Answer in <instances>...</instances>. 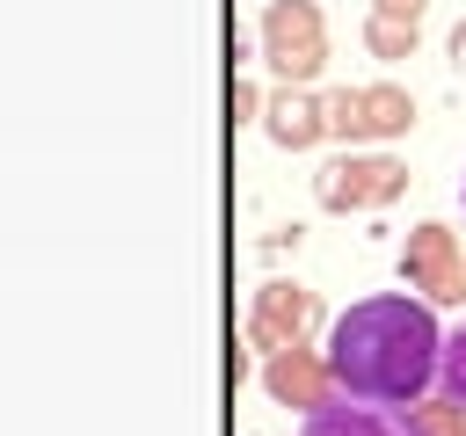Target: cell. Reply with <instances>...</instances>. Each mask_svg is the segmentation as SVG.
Returning <instances> with one entry per match:
<instances>
[{
    "label": "cell",
    "instance_id": "8fae6325",
    "mask_svg": "<svg viewBox=\"0 0 466 436\" xmlns=\"http://www.w3.org/2000/svg\"><path fill=\"white\" fill-rule=\"evenodd\" d=\"M400 414H408L415 436H466V407H459L451 392H422V400L400 407Z\"/></svg>",
    "mask_w": 466,
    "mask_h": 436
},
{
    "label": "cell",
    "instance_id": "7c38bea8",
    "mask_svg": "<svg viewBox=\"0 0 466 436\" xmlns=\"http://www.w3.org/2000/svg\"><path fill=\"white\" fill-rule=\"evenodd\" d=\"M320 109H328V138H342V145L371 138V131H364V87H328Z\"/></svg>",
    "mask_w": 466,
    "mask_h": 436
},
{
    "label": "cell",
    "instance_id": "2e32d148",
    "mask_svg": "<svg viewBox=\"0 0 466 436\" xmlns=\"http://www.w3.org/2000/svg\"><path fill=\"white\" fill-rule=\"evenodd\" d=\"M451 73H466V15H459V29H451Z\"/></svg>",
    "mask_w": 466,
    "mask_h": 436
},
{
    "label": "cell",
    "instance_id": "30bf717a",
    "mask_svg": "<svg viewBox=\"0 0 466 436\" xmlns=\"http://www.w3.org/2000/svg\"><path fill=\"white\" fill-rule=\"evenodd\" d=\"M415 36H422V22H393V15H371V22H364V51H371L379 65L415 58Z\"/></svg>",
    "mask_w": 466,
    "mask_h": 436
},
{
    "label": "cell",
    "instance_id": "ac0fdd59",
    "mask_svg": "<svg viewBox=\"0 0 466 436\" xmlns=\"http://www.w3.org/2000/svg\"><path fill=\"white\" fill-rule=\"evenodd\" d=\"M459 196H466V174H459Z\"/></svg>",
    "mask_w": 466,
    "mask_h": 436
},
{
    "label": "cell",
    "instance_id": "277c9868",
    "mask_svg": "<svg viewBox=\"0 0 466 436\" xmlns=\"http://www.w3.org/2000/svg\"><path fill=\"white\" fill-rule=\"evenodd\" d=\"M459 240H451V225H415L408 233V247H400V283L408 291H422L430 305H459Z\"/></svg>",
    "mask_w": 466,
    "mask_h": 436
},
{
    "label": "cell",
    "instance_id": "52a82bcc",
    "mask_svg": "<svg viewBox=\"0 0 466 436\" xmlns=\"http://www.w3.org/2000/svg\"><path fill=\"white\" fill-rule=\"evenodd\" d=\"M299 436H415V429H408V414H393V407H371V400L335 392V400L306 407V429H299Z\"/></svg>",
    "mask_w": 466,
    "mask_h": 436
},
{
    "label": "cell",
    "instance_id": "9c48e42d",
    "mask_svg": "<svg viewBox=\"0 0 466 436\" xmlns=\"http://www.w3.org/2000/svg\"><path fill=\"white\" fill-rule=\"evenodd\" d=\"M408 124H415V94H408V87H393V80L364 87V131H371V138H400Z\"/></svg>",
    "mask_w": 466,
    "mask_h": 436
},
{
    "label": "cell",
    "instance_id": "5b68a950",
    "mask_svg": "<svg viewBox=\"0 0 466 436\" xmlns=\"http://www.w3.org/2000/svg\"><path fill=\"white\" fill-rule=\"evenodd\" d=\"M313 320H320V298H313L306 283H262V291H255V312H248V342H255L262 356H277V349H291Z\"/></svg>",
    "mask_w": 466,
    "mask_h": 436
},
{
    "label": "cell",
    "instance_id": "ba28073f",
    "mask_svg": "<svg viewBox=\"0 0 466 436\" xmlns=\"http://www.w3.org/2000/svg\"><path fill=\"white\" fill-rule=\"evenodd\" d=\"M262 385H269V400H284V407H320V400H335L328 356H306L299 342H291V349H277V356L262 363Z\"/></svg>",
    "mask_w": 466,
    "mask_h": 436
},
{
    "label": "cell",
    "instance_id": "4fadbf2b",
    "mask_svg": "<svg viewBox=\"0 0 466 436\" xmlns=\"http://www.w3.org/2000/svg\"><path fill=\"white\" fill-rule=\"evenodd\" d=\"M437 392H451L466 407V320L444 334V363H437Z\"/></svg>",
    "mask_w": 466,
    "mask_h": 436
},
{
    "label": "cell",
    "instance_id": "8992f818",
    "mask_svg": "<svg viewBox=\"0 0 466 436\" xmlns=\"http://www.w3.org/2000/svg\"><path fill=\"white\" fill-rule=\"evenodd\" d=\"M262 131H269V145L306 153V145H320V138H328V109H320V94H313V87H277V94L262 102Z\"/></svg>",
    "mask_w": 466,
    "mask_h": 436
},
{
    "label": "cell",
    "instance_id": "9a60e30c",
    "mask_svg": "<svg viewBox=\"0 0 466 436\" xmlns=\"http://www.w3.org/2000/svg\"><path fill=\"white\" fill-rule=\"evenodd\" d=\"M430 0H371V15H393V22H422Z\"/></svg>",
    "mask_w": 466,
    "mask_h": 436
},
{
    "label": "cell",
    "instance_id": "e0dca14e",
    "mask_svg": "<svg viewBox=\"0 0 466 436\" xmlns=\"http://www.w3.org/2000/svg\"><path fill=\"white\" fill-rule=\"evenodd\" d=\"M459 305H466V262H459Z\"/></svg>",
    "mask_w": 466,
    "mask_h": 436
},
{
    "label": "cell",
    "instance_id": "3957f363",
    "mask_svg": "<svg viewBox=\"0 0 466 436\" xmlns=\"http://www.w3.org/2000/svg\"><path fill=\"white\" fill-rule=\"evenodd\" d=\"M408 189V167L393 160V153H335L328 167H320V182H313V196H320V211H379V203H393Z\"/></svg>",
    "mask_w": 466,
    "mask_h": 436
},
{
    "label": "cell",
    "instance_id": "7a4b0ae2",
    "mask_svg": "<svg viewBox=\"0 0 466 436\" xmlns=\"http://www.w3.org/2000/svg\"><path fill=\"white\" fill-rule=\"evenodd\" d=\"M262 58H269L277 87H313L320 65H328L320 0H269L262 7Z\"/></svg>",
    "mask_w": 466,
    "mask_h": 436
},
{
    "label": "cell",
    "instance_id": "6da1fadb",
    "mask_svg": "<svg viewBox=\"0 0 466 436\" xmlns=\"http://www.w3.org/2000/svg\"><path fill=\"white\" fill-rule=\"evenodd\" d=\"M320 356H328L335 392L371 400V407H415V400L437 385L444 327H437L430 298L379 291V298H357V305L328 327V349H320Z\"/></svg>",
    "mask_w": 466,
    "mask_h": 436
},
{
    "label": "cell",
    "instance_id": "5bb4252c",
    "mask_svg": "<svg viewBox=\"0 0 466 436\" xmlns=\"http://www.w3.org/2000/svg\"><path fill=\"white\" fill-rule=\"evenodd\" d=\"M248 116H262V87L248 73H233V124H248Z\"/></svg>",
    "mask_w": 466,
    "mask_h": 436
}]
</instances>
